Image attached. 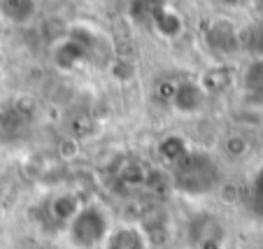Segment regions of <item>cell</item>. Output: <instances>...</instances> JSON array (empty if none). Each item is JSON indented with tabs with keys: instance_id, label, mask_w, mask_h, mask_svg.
Instances as JSON below:
<instances>
[{
	"instance_id": "cell-7",
	"label": "cell",
	"mask_w": 263,
	"mask_h": 249,
	"mask_svg": "<svg viewBox=\"0 0 263 249\" xmlns=\"http://www.w3.org/2000/svg\"><path fill=\"white\" fill-rule=\"evenodd\" d=\"M205 45L214 54H233L240 47L238 30L229 19H214L205 28Z\"/></svg>"
},
{
	"instance_id": "cell-4",
	"label": "cell",
	"mask_w": 263,
	"mask_h": 249,
	"mask_svg": "<svg viewBox=\"0 0 263 249\" xmlns=\"http://www.w3.org/2000/svg\"><path fill=\"white\" fill-rule=\"evenodd\" d=\"M170 110L177 117L184 119H191V117H198L208 105V93L200 86L198 80H179L170 86V95H168Z\"/></svg>"
},
{
	"instance_id": "cell-8",
	"label": "cell",
	"mask_w": 263,
	"mask_h": 249,
	"mask_svg": "<svg viewBox=\"0 0 263 249\" xmlns=\"http://www.w3.org/2000/svg\"><path fill=\"white\" fill-rule=\"evenodd\" d=\"M40 14V0H0V21L7 26H28Z\"/></svg>"
},
{
	"instance_id": "cell-5",
	"label": "cell",
	"mask_w": 263,
	"mask_h": 249,
	"mask_svg": "<svg viewBox=\"0 0 263 249\" xmlns=\"http://www.w3.org/2000/svg\"><path fill=\"white\" fill-rule=\"evenodd\" d=\"M30 133V112L21 103L0 105V145L16 147Z\"/></svg>"
},
{
	"instance_id": "cell-12",
	"label": "cell",
	"mask_w": 263,
	"mask_h": 249,
	"mask_svg": "<svg viewBox=\"0 0 263 249\" xmlns=\"http://www.w3.org/2000/svg\"><path fill=\"white\" fill-rule=\"evenodd\" d=\"M189 151H191V145L186 142V138H182V135H165V138L159 142V156L163 163L170 165V168H173L177 161H182Z\"/></svg>"
},
{
	"instance_id": "cell-2",
	"label": "cell",
	"mask_w": 263,
	"mask_h": 249,
	"mask_svg": "<svg viewBox=\"0 0 263 249\" xmlns=\"http://www.w3.org/2000/svg\"><path fill=\"white\" fill-rule=\"evenodd\" d=\"M115 224L103 203H82L77 215L65 224V242L70 249H103Z\"/></svg>"
},
{
	"instance_id": "cell-3",
	"label": "cell",
	"mask_w": 263,
	"mask_h": 249,
	"mask_svg": "<svg viewBox=\"0 0 263 249\" xmlns=\"http://www.w3.org/2000/svg\"><path fill=\"white\" fill-rule=\"evenodd\" d=\"M96 33L89 26H77L68 33V37L54 47V65L63 72H72L80 65H84L96 54Z\"/></svg>"
},
{
	"instance_id": "cell-14",
	"label": "cell",
	"mask_w": 263,
	"mask_h": 249,
	"mask_svg": "<svg viewBox=\"0 0 263 249\" xmlns=\"http://www.w3.org/2000/svg\"><path fill=\"white\" fill-rule=\"evenodd\" d=\"M219 194H221L223 203H229V205H233L240 200V189L235 184H229V182H226V184H223V182L219 184Z\"/></svg>"
},
{
	"instance_id": "cell-10",
	"label": "cell",
	"mask_w": 263,
	"mask_h": 249,
	"mask_svg": "<svg viewBox=\"0 0 263 249\" xmlns=\"http://www.w3.org/2000/svg\"><path fill=\"white\" fill-rule=\"evenodd\" d=\"M240 86L249 103L263 105V59H254L245 65L240 75Z\"/></svg>"
},
{
	"instance_id": "cell-1",
	"label": "cell",
	"mask_w": 263,
	"mask_h": 249,
	"mask_svg": "<svg viewBox=\"0 0 263 249\" xmlns=\"http://www.w3.org/2000/svg\"><path fill=\"white\" fill-rule=\"evenodd\" d=\"M221 184V165L210 151L194 149L170 168V186L184 198H203Z\"/></svg>"
},
{
	"instance_id": "cell-11",
	"label": "cell",
	"mask_w": 263,
	"mask_h": 249,
	"mask_svg": "<svg viewBox=\"0 0 263 249\" xmlns=\"http://www.w3.org/2000/svg\"><path fill=\"white\" fill-rule=\"evenodd\" d=\"M80 207H82V203L74 194H68V191H65V194H56L54 198L49 200V217L65 228V224L77 215Z\"/></svg>"
},
{
	"instance_id": "cell-6",
	"label": "cell",
	"mask_w": 263,
	"mask_h": 249,
	"mask_svg": "<svg viewBox=\"0 0 263 249\" xmlns=\"http://www.w3.org/2000/svg\"><path fill=\"white\" fill-rule=\"evenodd\" d=\"M149 24L161 40H177L184 33V19L175 7L163 5V3H149Z\"/></svg>"
},
{
	"instance_id": "cell-9",
	"label": "cell",
	"mask_w": 263,
	"mask_h": 249,
	"mask_svg": "<svg viewBox=\"0 0 263 249\" xmlns=\"http://www.w3.org/2000/svg\"><path fill=\"white\" fill-rule=\"evenodd\" d=\"M149 235L140 226L124 224L112 228L109 238L105 240L103 249H149Z\"/></svg>"
},
{
	"instance_id": "cell-15",
	"label": "cell",
	"mask_w": 263,
	"mask_h": 249,
	"mask_svg": "<svg viewBox=\"0 0 263 249\" xmlns=\"http://www.w3.org/2000/svg\"><path fill=\"white\" fill-rule=\"evenodd\" d=\"M252 186H254V194L261 196L263 198V165L254 173V180H252Z\"/></svg>"
},
{
	"instance_id": "cell-13",
	"label": "cell",
	"mask_w": 263,
	"mask_h": 249,
	"mask_svg": "<svg viewBox=\"0 0 263 249\" xmlns=\"http://www.w3.org/2000/svg\"><path fill=\"white\" fill-rule=\"evenodd\" d=\"M247 151H249V140L245 135L235 133L223 140V154L229 159H242V156H247Z\"/></svg>"
}]
</instances>
